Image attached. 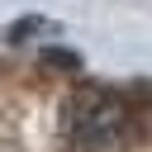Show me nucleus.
Wrapping results in <instances>:
<instances>
[{
  "instance_id": "1",
  "label": "nucleus",
  "mask_w": 152,
  "mask_h": 152,
  "mask_svg": "<svg viewBox=\"0 0 152 152\" xmlns=\"http://www.w3.org/2000/svg\"><path fill=\"white\" fill-rule=\"evenodd\" d=\"M119 124H124V109L109 95H86L71 109V133L81 142H114L119 138Z\"/></svg>"
}]
</instances>
